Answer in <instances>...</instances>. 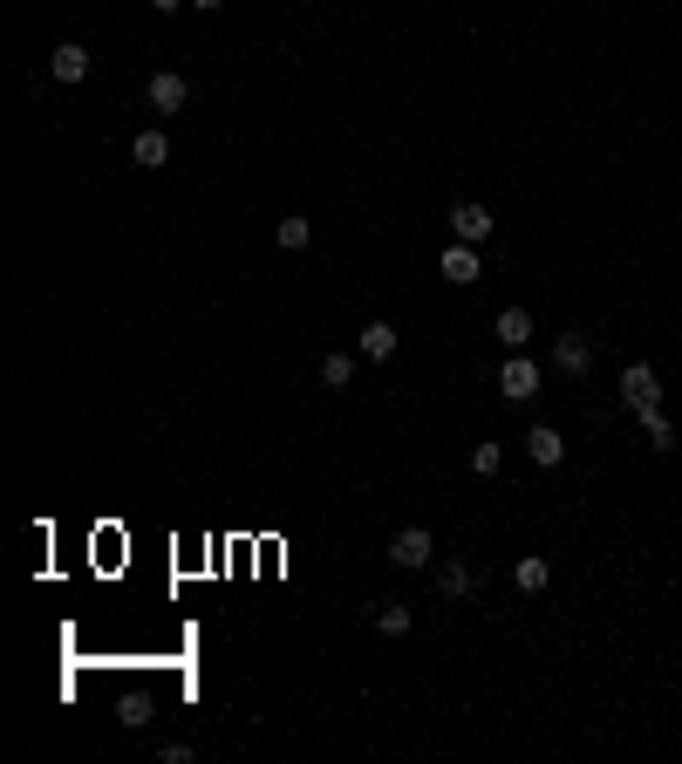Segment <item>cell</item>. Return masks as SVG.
Returning a JSON list of instances; mask_svg holds the SVG:
<instances>
[{"label":"cell","instance_id":"6da1fadb","mask_svg":"<svg viewBox=\"0 0 682 764\" xmlns=\"http://www.w3.org/2000/svg\"><path fill=\"white\" fill-rule=\"evenodd\" d=\"M621 403H628L635 417L662 410V376H655L648 362H628V369H621Z\"/></svg>","mask_w":682,"mask_h":764},{"label":"cell","instance_id":"7a4b0ae2","mask_svg":"<svg viewBox=\"0 0 682 764\" xmlns=\"http://www.w3.org/2000/svg\"><path fill=\"white\" fill-rule=\"evenodd\" d=\"M498 389H505V403H532V396H539V362H532V355H512V362L498 369Z\"/></svg>","mask_w":682,"mask_h":764},{"label":"cell","instance_id":"3957f363","mask_svg":"<svg viewBox=\"0 0 682 764\" xmlns=\"http://www.w3.org/2000/svg\"><path fill=\"white\" fill-rule=\"evenodd\" d=\"M430 553H437V539L423 533V526H403V533L389 539V560L396 567H430Z\"/></svg>","mask_w":682,"mask_h":764},{"label":"cell","instance_id":"277c9868","mask_svg":"<svg viewBox=\"0 0 682 764\" xmlns=\"http://www.w3.org/2000/svg\"><path fill=\"white\" fill-rule=\"evenodd\" d=\"M451 232L464 239V246H485V239H492V212L464 198V205H451Z\"/></svg>","mask_w":682,"mask_h":764},{"label":"cell","instance_id":"5b68a950","mask_svg":"<svg viewBox=\"0 0 682 764\" xmlns=\"http://www.w3.org/2000/svg\"><path fill=\"white\" fill-rule=\"evenodd\" d=\"M437 267H444V280H451V287H471V280H478V246H464V239H457V246H444V260H437Z\"/></svg>","mask_w":682,"mask_h":764},{"label":"cell","instance_id":"8992f818","mask_svg":"<svg viewBox=\"0 0 682 764\" xmlns=\"http://www.w3.org/2000/svg\"><path fill=\"white\" fill-rule=\"evenodd\" d=\"M553 362H560L567 376H587V369H594V342H587V335H560V342H553Z\"/></svg>","mask_w":682,"mask_h":764},{"label":"cell","instance_id":"52a82bcc","mask_svg":"<svg viewBox=\"0 0 682 764\" xmlns=\"http://www.w3.org/2000/svg\"><path fill=\"white\" fill-rule=\"evenodd\" d=\"M185 96H191V82L178 76V69H157L151 76V103L157 110H185Z\"/></svg>","mask_w":682,"mask_h":764},{"label":"cell","instance_id":"ba28073f","mask_svg":"<svg viewBox=\"0 0 682 764\" xmlns=\"http://www.w3.org/2000/svg\"><path fill=\"white\" fill-rule=\"evenodd\" d=\"M48 69H55V82H82V76H89V48H82V41H62Z\"/></svg>","mask_w":682,"mask_h":764},{"label":"cell","instance_id":"9c48e42d","mask_svg":"<svg viewBox=\"0 0 682 764\" xmlns=\"http://www.w3.org/2000/svg\"><path fill=\"white\" fill-rule=\"evenodd\" d=\"M498 342L512 348V355L532 342V314H526V307H505V314H498Z\"/></svg>","mask_w":682,"mask_h":764},{"label":"cell","instance_id":"30bf717a","mask_svg":"<svg viewBox=\"0 0 682 764\" xmlns=\"http://www.w3.org/2000/svg\"><path fill=\"white\" fill-rule=\"evenodd\" d=\"M396 342H403V335H396L389 321H369V328H362V355H369V362H389Z\"/></svg>","mask_w":682,"mask_h":764},{"label":"cell","instance_id":"8fae6325","mask_svg":"<svg viewBox=\"0 0 682 764\" xmlns=\"http://www.w3.org/2000/svg\"><path fill=\"white\" fill-rule=\"evenodd\" d=\"M526 451H532V464H560V458H567V437L539 423V430H532V437H526Z\"/></svg>","mask_w":682,"mask_h":764},{"label":"cell","instance_id":"7c38bea8","mask_svg":"<svg viewBox=\"0 0 682 764\" xmlns=\"http://www.w3.org/2000/svg\"><path fill=\"white\" fill-rule=\"evenodd\" d=\"M130 157H137V164H164V157H171V144H164V130H137V144H130Z\"/></svg>","mask_w":682,"mask_h":764},{"label":"cell","instance_id":"4fadbf2b","mask_svg":"<svg viewBox=\"0 0 682 764\" xmlns=\"http://www.w3.org/2000/svg\"><path fill=\"white\" fill-rule=\"evenodd\" d=\"M355 382V355H328L321 362V389H348Z\"/></svg>","mask_w":682,"mask_h":764},{"label":"cell","instance_id":"5bb4252c","mask_svg":"<svg viewBox=\"0 0 682 764\" xmlns=\"http://www.w3.org/2000/svg\"><path fill=\"white\" fill-rule=\"evenodd\" d=\"M437 587H444V594H471V567H464V560H444V567H437Z\"/></svg>","mask_w":682,"mask_h":764},{"label":"cell","instance_id":"9a60e30c","mask_svg":"<svg viewBox=\"0 0 682 764\" xmlns=\"http://www.w3.org/2000/svg\"><path fill=\"white\" fill-rule=\"evenodd\" d=\"M512 580H519V587H526V594H539V587H546V580H553V567H546V560H539V553H532V560H519V567H512Z\"/></svg>","mask_w":682,"mask_h":764},{"label":"cell","instance_id":"2e32d148","mask_svg":"<svg viewBox=\"0 0 682 764\" xmlns=\"http://www.w3.org/2000/svg\"><path fill=\"white\" fill-rule=\"evenodd\" d=\"M307 239H314V226H307L301 212H287V219H280V246H287V253H301Z\"/></svg>","mask_w":682,"mask_h":764},{"label":"cell","instance_id":"e0dca14e","mask_svg":"<svg viewBox=\"0 0 682 764\" xmlns=\"http://www.w3.org/2000/svg\"><path fill=\"white\" fill-rule=\"evenodd\" d=\"M642 430H648V444H655V451H669V444H676V430H669V417H662V410H648Z\"/></svg>","mask_w":682,"mask_h":764},{"label":"cell","instance_id":"ac0fdd59","mask_svg":"<svg viewBox=\"0 0 682 764\" xmlns=\"http://www.w3.org/2000/svg\"><path fill=\"white\" fill-rule=\"evenodd\" d=\"M376 628H382V635H410V608H396V601L376 608Z\"/></svg>","mask_w":682,"mask_h":764},{"label":"cell","instance_id":"d6986e66","mask_svg":"<svg viewBox=\"0 0 682 764\" xmlns=\"http://www.w3.org/2000/svg\"><path fill=\"white\" fill-rule=\"evenodd\" d=\"M498 464H505V451H498V444H478V451H471V471H478V478H492Z\"/></svg>","mask_w":682,"mask_h":764},{"label":"cell","instance_id":"ffe728a7","mask_svg":"<svg viewBox=\"0 0 682 764\" xmlns=\"http://www.w3.org/2000/svg\"><path fill=\"white\" fill-rule=\"evenodd\" d=\"M151 7H157V14H171V7H185V0H151Z\"/></svg>","mask_w":682,"mask_h":764},{"label":"cell","instance_id":"44dd1931","mask_svg":"<svg viewBox=\"0 0 682 764\" xmlns=\"http://www.w3.org/2000/svg\"><path fill=\"white\" fill-rule=\"evenodd\" d=\"M191 7H226V0H191Z\"/></svg>","mask_w":682,"mask_h":764}]
</instances>
